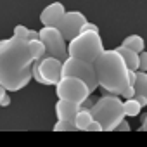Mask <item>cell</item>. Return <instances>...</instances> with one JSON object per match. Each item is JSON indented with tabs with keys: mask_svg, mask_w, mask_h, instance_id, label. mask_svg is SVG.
Here are the masks:
<instances>
[{
	"mask_svg": "<svg viewBox=\"0 0 147 147\" xmlns=\"http://www.w3.org/2000/svg\"><path fill=\"white\" fill-rule=\"evenodd\" d=\"M28 49H30V55H31L33 61H40V59H43V57L47 55L45 47H43V43H42L40 40H31V42H28Z\"/></svg>",
	"mask_w": 147,
	"mask_h": 147,
	"instance_id": "cell-16",
	"label": "cell"
},
{
	"mask_svg": "<svg viewBox=\"0 0 147 147\" xmlns=\"http://www.w3.org/2000/svg\"><path fill=\"white\" fill-rule=\"evenodd\" d=\"M140 131H147V114L144 116V119H142V123H140V128H138Z\"/></svg>",
	"mask_w": 147,
	"mask_h": 147,
	"instance_id": "cell-27",
	"label": "cell"
},
{
	"mask_svg": "<svg viewBox=\"0 0 147 147\" xmlns=\"http://www.w3.org/2000/svg\"><path fill=\"white\" fill-rule=\"evenodd\" d=\"M104 42L100 33L94 31H82L76 35L73 40L67 42V55L69 57H76L85 62L94 64V61L104 52Z\"/></svg>",
	"mask_w": 147,
	"mask_h": 147,
	"instance_id": "cell-4",
	"label": "cell"
},
{
	"mask_svg": "<svg viewBox=\"0 0 147 147\" xmlns=\"http://www.w3.org/2000/svg\"><path fill=\"white\" fill-rule=\"evenodd\" d=\"M94 121L102 126V131H114L121 119H125L123 100L116 95H104L90 107Z\"/></svg>",
	"mask_w": 147,
	"mask_h": 147,
	"instance_id": "cell-3",
	"label": "cell"
},
{
	"mask_svg": "<svg viewBox=\"0 0 147 147\" xmlns=\"http://www.w3.org/2000/svg\"><path fill=\"white\" fill-rule=\"evenodd\" d=\"M28 33H30V28H26L24 24H16L14 31H12V36L21 40V42H28Z\"/></svg>",
	"mask_w": 147,
	"mask_h": 147,
	"instance_id": "cell-18",
	"label": "cell"
},
{
	"mask_svg": "<svg viewBox=\"0 0 147 147\" xmlns=\"http://www.w3.org/2000/svg\"><path fill=\"white\" fill-rule=\"evenodd\" d=\"M55 95L61 100H69V102L76 104V106H82L90 97V90L78 78L62 76L59 80V83L55 85Z\"/></svg>",
	"mask_w": 147,
	"mask_h": 147,
	"instance_id": "cell-7",
	"label": "cell"
},
{
	"mask_svg": "<svg viewBox=\"0 0 147 147\" xmlns=\"http://www.w3.org/2000/svg\"><path fill=\"white\" fill-rule=\"evenodd\" d=\"M80 111V106L73 104L69 100H57L55 102V114H57V119L61 121H75V116L78 114Z\"/></svg>",
	"mask_w": 147,
	"mask_h": 147,
	"instance_id": "cell-11",
	"label": "cell"
},
{
	"mask_svg": "<svg viewBox=\"0 0 147 147\" xmlns=\"http://www.w3.org/2000/svg\"><path fill=\"white\" fill-rule=\"evenodd\" d=\"M62 61L45 55L40 61H33L31 66V78L40 85H57L62 78Z\"/></svg>",
	"mask_w": 147,
	"mask_h": 147,
	"instance_id": "cell-6",
	"label": "cell"
},
{
	"mask_svg": "<svg viewBox=\"0 0 147 147\" xmlns=\"http://www.w3.org/2000/svg\"><path fill=\"white\" fill-rule=\"evenodd\" d=\"M82 31H94V33H100V31H99V28H97V24H94V23H90V21H87V23L83 24Z\"/></svg>",
	"mask_w": 147,
	"mask_h": 147,
	"instance_id": "cell-21",
	"label": "cell"
},
{
	"mask_svg": "<svg viewBox=\"0 0 147 147\" xmlns=\"http://www.w3.org/2000/svg\"><path fill=\"white\" fill-rule=\"evenodd\" d=\"M4 95H7V90H5L4 87H0V99H2Z\"/></svg>",
	"mask_w": 147,
	"mask_h": 147,
	"instance_id": "cell-28",
	"label": "cell"
},
{
	"mask_svg": "<svg viewBox=\"0 0 147 147\" xmlns=\"http://www.w3.org/2000/svg\"><path fill=\"white\" fill-rule=\"evenodd\" d=\"M38 40L43 43L45 52H47L49 57H54V59H59V61H64L67 57V43H66V40L62 38V35L59 33L57 28L43 26L38 31Z\"/></svg>",
	"mask_w": 147,
	"mask_h": 147,
	"instance_id": "cell-8",
	"label": "cell"
},
{
	"mask_svg": "<svg viewBox=\"0 0 147 147\" xmlns=\"http://www.w3.org/2000/svg\"><path fill=\"white\" fill-rule=\"evenodd\" d=\"M66 14V9H64V5L61 4V2H54V4H50V5H47L43 11H42V14H40V23L43 24V26H57L59 24V21L62 19V16Z\"/></svg>",
	"mask_w": 147,
	"mask_h": 147,
	"instance_id": "cell-10",
	"label": "cell"
},
{
	"mask_svg": "<svg viewBox=\"0 0 147 147\" xmlns=\"http://www.w3.org/2000/svg\"><path fill=\"white\" fill-rule=\"evenodd\" d=\"M61 75H62V76H71V78L82 80V82L88 87L90 94L99 87L94 64L85 62V61L76 59V57H69V55H67V57L62 61V71H61Z\"/></svg>",
	"mask_w": 147,
	"mask_h": 147,
	"instance_id": "cell-5",
	"label": "cell"
},
{
	"mask_svg": "<svg viewBox=\"0 0 147 147\" xmlns=\"http://www.w3.org/2000/svg\"><path fill=\"white\" fill-rule=\"evenodd\" d=\"M31 40H38V31L30 30V33H28V42H31Z\"/></svg>",
	"mask_w": 147,
	"mask_h": 147,
	"instance_id": "cell-26",
	"label": "cell"
},
{
	"mask_svg": "<svg viewBox=\"0 0 147 147\" xmlns=\"http://www.w3.org/2000/svg\"><path fill=\"white\" fill-rule=\"evenodd\" d=\"M76 126L73 121H61L57 119V123L54 125V131H75Z\"/></svg>",
	"mask_w": 147,
	"mask_h": 147,
	"instance_id": "cell-19",
	"label": "cell"
},
{
	"mask_svg": "<svg viewBox=\"0 0 147 147\" xmlns=\"http://www.w3.org/2000/svg\"><path fill=\"white\" fill-rule=\"evenodd\" d=\"M123 111H125V116H138V113L142 111V106L135 100V99H126L123 102Z\"/></svg>",
	"mask_w": 147,
	"mask_h": 147,
	"instance_id": "cell-17",
	"label": "cell"
},
{
	"mask_svg": "<svg viewBox=\"0 0 147 147\" xmlns=\"http://www.w3.org/2000/svg\"><path fill=\"white\" fill-rule=\"evenodd\" d=\"M133 95H135V90H133V87H128L119 97H125V99H133Z\"/></svg>",
	"mask_w": 147,
	"mask_h": 147,
	"instance_id": "cell-23",
	"label": "cell"
},
{
	"mask_svg": "<svg viewBox=\"0 0 147 147\" xmlns=\"http://www.w3.org/2000/svg\"><path fill=\"white\" fill-rule=\"evenodd\" d=\"M135 75H137L135 83H133L135 95L144 97V99L147 100V73H144V71H137ZM135 95H133V97H135Z\"/></svg>",
	"mask_w": 147,
	"mask_h": 147,
	"instance_id": "cell-13",
	"label": "cell"
},
{
	"mask_svg": "<svg viewBox=\"0 0 147 147\" xmlns=\"http://www.w3.org/2000/svg\"><path fill=\"white\" fill-rule=\"evenodd\" d=\"M94 69L97 83L111 95L119 97L130 87V69L126 67L116 49L104 50L94 61Z\"/></svg>",
	"mask_w": 147,
	"mask_h": 147,
	"instance_id": "cell-2",
	"label": "cell"
},
{
	"mask_svg": "<svg viewBox=\"0 0 147 147\" xmlns=\"http://www.w3.org/2000/svg\"><path fill=\"white\" fill-rule=\"evenodd\" d=\"M116 50H118V54L121 55V59L125 61V64H126V67H128L130 71H138V54H137V52L128 50V49H125V47H121V45H119Z\"/></svg>",
	"mask_w": 147,
	"mask_h": 147,
	"instance_id": "cell-12",
	"label": "cell"
},
{
	"mask_svg": "<svg viewBox=\"0 0 147 147\" xmlns=\"http://www.w3.org/2000/svg\"><path fill=\"white\" fill-rule=\"evenodd\" d=\"M31 66L28 42L14 36L0 40V87L9 92L24 88L31 80Z\"/></svg>",
	"mask_w": 147,
	"mask_h": 147,
	"instance_id": "cell-1",
	"label": "cell"
},
{
	"mask_svg": "<svg viewBox=\"0 0 147 147\" xmlns=\"http://www.w3.org/2000/svg\"><path fill=\"white\" fill-rule=\"evenodd\" d=\"M144 45H145V42H144V38H142L140 35H130V36H126V38L123 40V43H121V47H125V49H128V50H133V52H137V54H140V52L144 50Z\"/></svg>",
	"mask_w": 147,
	"mask_h": 147,
	"instance_id": "cell-14",
	"label": "cell"
},
{
	"mask_svg": "<svg viewBox=\"0 0 147 147\" xmlns=\"http://www.w3.org/2000/svg\"><path fill=\"white\" fill-rule=\"evenodd\" d=\"M85 23H87V18H85L83 12L71 11V12H66L62 16V19L59 21V24L55 28L59 30V33L62 35V38L69 42V40L75 38L76 35L82 33V28H83Z\"/></svg>",
	"mask_w": 147,
	"mask_h": 147,
	"instance_id": "cell-9",
	"label": "cell"
},
{
	"mask_svg": "<svg viewBox=\"0 0 147 147\" xmlns=\"http://www.w3.org/2000/svg\"><path fill=\"white\" fill-rule=\"evenodd\" d=\"M87 131H102V126H100V125H99L97 121H92V123L88 125Z\"/></svg>",
	"mask_w": 147,
	"mask_h": 147,
	"instance_id": "cell-24",
	"label": "cell"
},
{
	"mask_svg": "<svg viewBox=\"0 0 147 147\" xmlns=\"http://www.w3.org/2000/svg\"><path fill=\"white\" fill-rule=\"evenodd\" d=\"M116 130H118V131H130V123H128L126 119H121L119 125L116 126Z\"/></svg>",
	"mask_w": 147,
	"mask_h": 147,
	"instance_id": "cell-22",
	"label": "cell"
},
{
	"mask_svg": "<svg viewBox=\"0 0 147 147\" xmlns=\"http://www.w3.org/2000/svg\"><path fill=\"white\" fill-rule=\"evenodd\" d=\"M138 71L147 73V52L145 50H142L138 54Z\"/></svg>",
	"mask_w": 147,
	"mask_h": 147,
	"instance_id": "cell-20",
	"label": "cell"
},
{
	"mask_svg": "<svg viewBox=\"0 0 147 147\" xmlns=\"http://www.w3.org/2000/svg\"><path fill=\"white\" fill-rule=\"evenodd\" d=\"M94 121V118H92V114H90V111H78V114L75 116V126H76V130H82V131H87V128H88V125Z\"/></svg>",
	"mask_w": 147,
	"mask_h": 147,
	"instance_id": "cell-15",
	"label": "cell"
},
{
	"mask_svg": "<svg viewBox=\"0 0 147 147\" xmlns=\"http://www.w3.org/2000/svg\"><path fill=\"white\" fill-rule=\"evenodd\" d=\"M0 106H4V107L11 106V97H9V95H4L2 99H0Z\"/></svg>",
	"mask_w": 147,
	"mask_h": 147,
	"instance_id": "cell-25",
	"label": "cell"
}]
</instances>
